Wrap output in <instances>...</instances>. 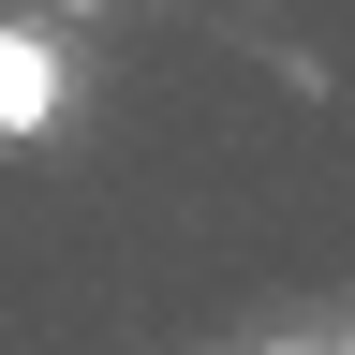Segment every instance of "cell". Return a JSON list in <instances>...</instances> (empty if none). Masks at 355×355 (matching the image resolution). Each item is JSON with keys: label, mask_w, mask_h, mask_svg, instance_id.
I'll use <instances>...</instances> for the list:
<instances>
[{"label": "cell", "mask_w": 355, "mask_h": 355, "mask_svg": "<svg viewBox=\"0 0 355 355\" xmlns=\"http://www.w3.org/2000/svg\"><path fill=\"white\" fill-rule=\"evenodd\" d=\"M60 119H74V60H60V30L0 15V148H30V133H60Z\"/></svg>", "instance_id": "1"}, {"label": "cell", "mask_w": 355, "mask_h": 355, "mask_svg": "<svg viewBox=\"0 0 355 355\" xmlns=\"http://www.w3.org/2000/svg\"><path fill=\"white\" fill-rule=\"evenodd\" d=\"M44 15H104V0H44Z\"/></svg>", "instance_id": "2"}]
</instances>
